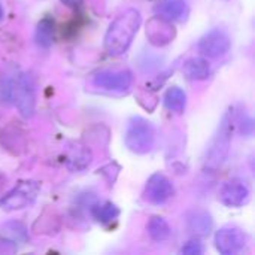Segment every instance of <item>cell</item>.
<instances>
[{
  "label": "cell",
  "instance_id": "2",
  "mask_svg": "<svg viewBox=\"0 0 255 255\" xmlns=\"http://www.w3.org/2000/svg\"><path fill=\"white\" fill-rule=\"evenodd\" d=\"M126 146L134 154H146L152 149L155 142V127L151 121L142 117L130 118L126 134Z\"/></svg>",
  "mask_w": 255,
  "mask_h": 255
},
{
  "label": "cell",
  "instance_id": "12",
  "mask_svg": "<svg viewBox=\"0 0 255 255\" xmlns=\"http://www.w3.org/2000/svg\"><path fill=\"white\" fill-rule=\"evenodd\" d=\"M187 227L188 232L197 238L209 236L214 229V221L209 212L206 211H193L187 217Z\"/></svg>",
  "mask_w": 255,
  "mask_h": 255
},
{
  "label": "cell",
  "instance_id": "7",
  "mask_svg": "<svg viewBox=\"0 0 255 255\" xmlns=\"http://www.w3.org/2000/svg\"><path fill=\"white\" fill-rule=\"evenodd\" d=\"M133 75L130 70H100L93 76V84L109 91H126L131 87Z\"/></svg>",
  "mask_w": 255,
  "mask_h": 255
},
{
  "label": "cell",
  "instance_id": "22",
  "mask_svg": "<svg viewBox=\"0 0 255 255\" xmlns=\"http://www.w3.org/2000/svg\"><path fill=\"white\" fill-rule=\"evenodd\" d=\"M3 19V7H1V4H0V21Z\"/></svg>",
  "mask_w": 255,
  "mask_h": 255
},
{
  "label": "cell",
  "instance_id": "15",
  "mask_svg": "<svg viewBox=\"0 0 255 255\" xmlns=\"http://www.w3.org/2000/svg\"><path fill=\"white\" fill-rule=\"evenodd\" d=\"M164 105L175 114H182L187 106V94L179 87H170L164 94Z\"/></svg>",
  "mask_w": 255,
  "mask_h": 255
},
{
  "label": "cell",
  "instance_id": "6",
  "mask_svg": "<svg viewBox=\"0 0 255 255\" xmlns=\"http://www.w3.org/2000/svg\"><path fill=\"white\" fill-rule=\"evenodd\" d=\"M247 245V235L233 226L223 227L215 235V247L223 255L239 254Z\"/></svg>",
  "mask_w": 255,
  "mask_h": 255
},
{
  "label": "cell",
  "instance_id": "1",
  "mask_svg": "<svg viewBox=\"0 0 255 255\" xmlns=\"http://www.w3.org/2000/svg\"><path fill=\"white\" fill-rule=\"evenodd\" d=\"M142 18L139 10L127 9L118 15L109 25L105 34V48L106 52L112 57L123 55L131 45L137 30L140 27Z\"/></svg>",
  "mask_w": 255,
  "mask_h": 255
},
{
  "label": "cell",
  "instance_id": "16",
  "mask_svg": "<svg viewBox=\"0 0 255 255\" xmlns=\"http://www.w3.org/2000/svg\"><path fill=\"white\" fill-rule=\"evenodd\" d=\"M91 214H93L94 220L99 221L100 224H109V223H112L114 220L118 218L120 209H118L114 203L105 202V203H102V205L93 206Z\"/></svg>",
  "mask_w": 255,
  "mask_h": 255
},
{
  "label": "cell",
  "instance_id": "21",
  "mask_svg": "<svg viewBox=\"0 0 255 255\" xmlns=\"http://www.w3.org/2000/svg\"><path fill=\"white\" fill-rule=\"evenodd\" d=\"M61 3H64V4L69 6V7L76 9V7H81V6H82L84 0H61Z\"/></svg>",
  "mask_w": 255,
  "mask_h": 255
},
{
  "label": "cell",
  "instance_id": "11",
  "mask_svg": "<svg viewBox=\"0 0 255 255\" xmlns=\"http://www.w3.org/2000/svg\"><path fill=\"white\" fill-rule=\"evenodd\" d=\"M146 36L152 45L163 46L175 37V30L170 21H166L161 16H154L146 25Z\"/></svg>",
  "mask_w": 255,
  "mask_h": 255
},
{
  "label": "cell",
  "instance_id": "18",
  "mask_svg": "<svg viewBox=\"0 0 255 255\" xmlns=\"http://www.w3.org/2000/svg\"><path fill=\"white\" fill-rule=\"evenodd\" d=\"M148 233L151 236V239L161 242L166 241L170 236V227L167 224V221L161 217H152L148 223Z\"/></svg>",
  "mask_w": 255,
  "mask_h": 255
},
{
  "label": "cell",
  "instance_id": "3",
  "mask_svg": "<svg viewBox=\"0 0 255 255\" xmlns=\"http://www.w3.org/2000/svg\"><path fill=\"white\" fill-rule=\"evenodd\" d=\"M232 131H233V121H232L230 112H227L223 117L221 124L211 142L209 149H208V155H206V167L208 169L217 170L226 163V160L229 157V151H230Z\"/></svg>",
  "mask_w": 255,
  "mask_h": 255
},
{
  "label": "cell",
  "instance_id": "8",
  "mask_svg": "<svg viewBox=\"0 0 255 255\" xmlns=\"http://www.w3.org/2000/svg\"><path fill=\"white\" fill-rule=\"evenodd\" d=\"M232 40L229 34L220 28H214L206 33L199 42V51L211 58H218L226 55L230 51Z\"/></svg>",
  "mask_w": 255,
  "mask_h": 255
},
{
  "label": "cell",
  "instance_id": "5",
  "mask_svg": "<svg viewBox=\"0 0 255 255\" xmlns=\"http://www.w3.org/2000/svg\"><path fill=\"white\" fill-rule=\"evenodd\" d=\"M40 187L34 181H24L19 182L10 193H7L0 200V208L4 211H18L24 209L34 202L37 197Z\"/></svg>",
  "mask_w": 255,
  "mask_h": 255
},
{
  "label": "cell",
  "instance_id": "10",
  "mask_svg": "<svg viewBox=\"0 0 255 255\" xmlns=\"http://www.w3.org/2000/svg\"><path fill=\"white\" fill-rule=\"evenodd\" d=\"M173 196V185L163 173H154L145 185V199L154 205H163Z\"/></svg>",
  "mask_w": 255,
  "mask_h": 255
},
{
  "label": "cell",
  "instance_id": "9",
  "mask_svg": "<svg viewBox=\"0 0 255 255\" xmlns=\"http://www.w3.org/2000/svg\"><path fill=\"white\" fill-rule=\"evenodd\" d=\"M220 202L229 208H242L251 199V190L247 182L241 179H232L226 182L220 190Z\"/></svg>",
  "mask_w": 255,
  "mask_h": 255
},
{
  "label": "cell",
  "instance_id": "17",
  "mask_svg": "<svg viewBox=\"0 0 255 255\" xmlns=\"http://www.w3.org/2000/svg\"><path fill=\"white\" fill-rule=\"evenodd\" d=\"M36 42L42 48H49L54 42V21L51 18H43L36 28Z\"/></svg>",
  "mask_w": 255,
  "mask_h": 255
},
{
  "label": "cell",
  "instance_id": "4",
  "mask_svg": "<svg viewBox=\"0 0 255 255\" xmlns=\"http://www.w3.org/2000/svg\"><path fill=\"white\" fill-rule=\"evenodd\" d=\"M12 103L16 105L19 114L24 118H30L34 112L36 105V90L33 78L27 73H18L13 87V99Z\"/></svg>",
  "mask_w": 255,
  "mask_h": 255
},
{
  "label": "cell",
  "instance_id": "13",
  "mask_svg": "<svg viewBox=\"0 0 255 255\" xmlns=\"http://www.w3.org/2000/svg\"><path fill=\"white\" fill-rule=\"evenodd\" d=\"M188 4L185 0H161L157 6L158 16L166 21H185L188 16Z\"/></svg>",
  "mask_w": 255,
  "mask_h": 255
},
{
  "label": "cell",
  "instance_id": "20",
  "mask_svg": "<svg viewBox=\"0 0 255 255\" xmlns=\"http://www.w3.org/2000/svg\"><path fill=\"white\" fill-rule=\"evenodd\" d=\"M203 247H202V244L200 242H197V241H190L182 250H181V253L185 255H200L203 254Z\"/></svg>",
  "mask_w": 255,
  "mask_h": 255
},
{
  "label": "cell",
  "instance_id": "19",
  "mask_svg": "<svg viewBox=\"0 0 255 255\" xmlns=\"http://www.w3.org/2000/svg\"><path fill=\"white\" fill-rule=\"evenodd\" d=\"M15 79H16V72H13L10 75H4L0 79V102L1 103H6V105L12 103Z\"/></svg>",
  "mask_w": 255,
  "mask_h": 255
},
{
  "label": "cell",
  "instance_id": "14",
  "mask_svg": "<svg viewBox=\"0 0 255 255\" xmlns=\"http://www.w3.org/2000/svg\"><path fill=\"white\" fill-rule=\"evenodd\" d=\"M182 72L187 76V79H190V81H205V79L209 78L211 66L205 58L193 57V58H190V60H187L184 63Z\"/></svg>",
  "mask_w": 255,
  "mask_h": 255
}]
</instances>
